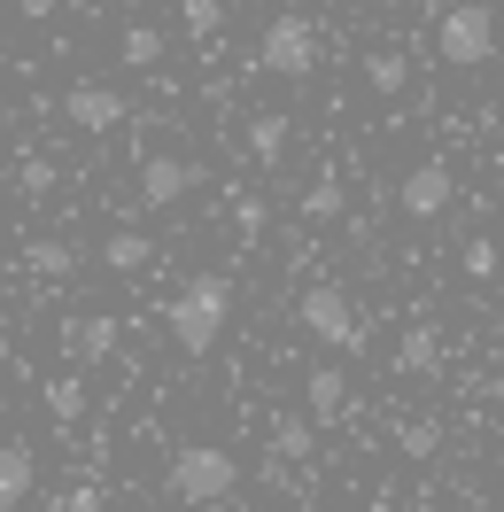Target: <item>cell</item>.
<instances>
[{"instance_id": "1", "label": "cell", "mask_w": 504, "mask_h": 512, "mask_svg": "<svg viewBox=\"0 0 504 512\" xmlns=\"http://www.w3.org/2000/svg\"><path fill=\"white\" fill-rule=\"evenodd\" d=\"M225 303H233V280L225 272H202V280H187V288L171 295V342L187 357H210L218 350V334H225Z\"/></svg>"}, {"instance_id": "2", "label": "cell", "mask_w": 504, "mask_h": 512, "mask_svg": "<svg viewBox=\"0 0 504 512\" xmlns=\"http://www.w3.org/2000/svg\"><path fill=\"white\" fill-rule=\"evenodd\" d=\"M233 481H241L233 450H218V443H187L179 458H171L163 489H171L179 505H218V497H233Z\"/></svg>"}, {"instance_id": "3", "label": "cell", "mask_w": 504, "mask_h": 512, "mask_svg": "<svg viewBox=\"0 0 504 512\" xmlns=\"http://www.w3.org/2000/svg\"><path fill=\"white\" fill-rule=\"evenodd\" d=\"M311 63H318L311 16H272L264 39H256V70H272V78H311Z\"/></svg>"}, {"instance_id": "4", "label": "cell", "mask_w": 504, "mask_h": 512, "mask_svg": "<svg viewBox=\"0 0 504 512\" xmlns=\"http://www.w3.org/2000/svg\"><path fill=\"white\" fill-rule=\"evenodd\" d=\"M295 319L311 326V342H326V350H365V326H357V311H349L342 288H303Z\"/></svg>"}, {"instance_id": "5", "label": "cell", "mask_w": 504, "mask_h": 512, "mask_svg": "<svg viewBox=\"0 0 504 512\" xmlns=\"http://www.w3.org/2000/svg\"><path fill=\"white\" fill-rule=\"evenodd\" d=\"M435 47L442 63H489L497 55V8H442Z\"/></svg>"}, {"instance_id": "6", "label": "cell", "mask_w": 504, "mask_h": 512, "mask_svg": "<svg viewBox=\"0 0 504 512\" xmlns=\"http://www.w3.org/2000/svg\"><path fill=\"white\" fill-rule=\"evenodd\" d=\"M396 202H404V218H442V210L458 202V179H450V163H411L404 187H396Z\"/></svg>"}, {"instance_id": "7", "label": "cell", "mask_w": 504, "mask_h": 512, "mask_svg": "<svg viewBox=\"0 0 504 512\" xmlns=\"http://www.w3.org/2000/svg\"><path fill=\"white\" fill-rule=\"evenodd\" d=\"M194 187H202V163H194V156H148V163H140V202H156V210L187 202Z\"/></svg>"}, {"instance_id": "8", "label": "cell", "mask_w": 504, "mask_h": 512, "mask_svg": "<svg viewBox=\"0 0 504 512\" xmlns=\"http://www.w3.org/2000/svg\"><path fill=\"white\" fill-rule=\"evenodd\" d=\"M63 117L78 132H117V125H125V94H117V86H70Z\"/></svg>"}, {"instance_id": "9", "label": "cell", "mask_w": 504, "mask_h": 512, "mask_svg": "<svg viewBox=\"0 0 504 512\" xmlns=\"http://www.w3.org/2000/svg\"><path fill=\"white\" fill-rule=\"evenodd\" d=\"M63 350L78 357V365L117 357V319H101V311H78V319H63Z\"/></svg>"}, {"instance_id": "10", "label": "cell", "mask_w": 504, "mask_h": 512, "mask_svg": "<svg viewBox=\"0 0 504 512\" xmlns=\"http://www.w3.org/2000/svg\"><path fill=\"white\" fill-rule=\"evenodd\" d=\"M24 497H32V450L0 443V512H24Z\"/></svg>"}, {"instance_id": "11", "label": "cell", "mask_w": 504, "mask_h": 512, "mask_svg": "<svg viewBox=\"0 0 504 512\" xmlns=\"http://www.w3.org/2000/svg\"><path fill=\"white\" fill-rule=\"evenodd\" d=\"M311 419H342V404H349V381H342V365H311Z\"/></svg>"}, {"instance_id": "12", "label": "cell", "mask_w": 504, "mask_h": 512, "mask_svg": "<svg viewBox=\"0 0 504 512\" xmlns=\"http://www.w3.org/2000/svg\"><path fill=\"white\" fill-rule=\"evenodd\" d=\"M101 264H109V272H148V264H156V241H148V233H109V241H101Z\"/></svg>"}, {"instance_id": "13", "label": "cell", "mask_w": 504, "mask_h": 512, "mask_svg": "<svg viewBox=\"0 0 504 512\" xmlns=\"http://www.w3.org/2000/svg\"><path fill=\"white\" fill-rule=\"evenodd\" d=\"M435 357H442L435 326H404V342H396V365H404V373H435Z\"/></svg>"}, {"instance_id": "14", "label": "cell", "mask_w": 504, "mask_h": 512, "mask_svg": "<svg viewBox=\"0 0 504 512\" xmlns=\"http://www.w3.org/2000/svg\"><path fill=\"white\" fill-rule=\"evenodd\" d=\"M249 156H256V163H280V156H287V117H272V109H264V117H249Z\"/></svg>"}, {"instance_id": "15", "label": "cell", "mask_w": 504, "mask_h": 512, "mask_svg": "<svg viewBox=\"0 0 504 512\" xmlns=\"http://www.w3.org/2000/svg\"><path fill=\"white\" fill-rule=\"evenodd\" d=\"M24 264H32L39 280H63L70 264H78V249L70 241H24Z\"/></svg>"}, {"instance_id": "16", "label": "cell", "mask_w": 504, "mask_h": 512, "mask_svg": "<svg viewBox=\"0 0 504 512\" xmlns=\"http://www.w3.org/2000/svg\"><path fill=\"white\" fill-rule=\"evenodd\" d=\"M47 412L63 419V427H70V419H86V381H78V373H63V381H47Z\"/></svg>"}, {"instance_id": "17", "label": "cell", "mask_w": 504, "mask_h": 512, "mask_svg": "<svg viewBox=\"0 0 504 512\" xmlns=\"http://www.w3.org/2000/svg\"><path fill=\"white\" fill-rule=\"evenodd\" d=\"M272 450H280L287 466H295V458H311V419H295V412L272 419Z\"/></svg>"}, {"instance_id": "18", "label": "cell", "mask_w": 504, "mask_h": 512, "mask_svg": "<svg viewBox=\"0 0 504 512\" xmlns=\"http://www.w3.org/2000/svg\"><path fill=\"white\" fill-rule=\"evenodd\" d=\"M303 218H318V225H326V218H342V179H334V171H326V179L303 194Z\"/></svg>"}, {"instance_id": "19", "label": "cell", "mask_w": 504, "mask_h": 512, "mask_svg": "<svg viewBox=\"0 0 504 512\" xmlns=\"http://www.w3.org/2000/svg\"><path fill=\"white\" fill-rule=\"evenodd\" d=\"M156 55H163V32H156V24H132V32H125V63H132V70H148Z\"/></svg>"}, {"instance_id": "20", "label": "cell", "mask_w": 504, "mask_h": 512, "mask_svg": "<svg viewBox=\"0 0 504 512\" xmlns=\"http://www.w3.org/2000/svg\"><path fill=\"white\" fill-rule=\"evenodd\" d=\"M497 272H504L497 241H466V280H497Z\"/></svg>"}, {"instance_id": "21", "label": "cell", "mask_w": 504, "mask_h": 512, "mask_svg": "<svg viewBox=\"0 0 504 512\" xmlns=\"http://www.w3.org/2000/svg\"><path fill=\"white\" fill-rule=\"evenodd\" d=\"M16 187H24V194H55V163H47V156H24V163H16Z\"/></svg>"}, {"instance_id": "22", "label": "cell", "mask_w": 504, "mask_h": 512, "mask_svg": "<svg viewBox=\"0 0 504 512\" xmlns=\"http://www.w3.org/2000/svg\"><path fill=\"white\" fill-rule=\"evenodd\" d=\"M179 16H187V32H194V39H210V32L225 24V8H218V0H187Z\"/></svg>"}, {"instance_id": "23", "label": "cell", "mask_w": 504, "mask_h": 512, "mask_svg": "<svg viewBox=\"0 0 504 512\" xmlns=\"http://www.w3.org/2000/svg\"><path fill=\"white\" fill-rule=\"evenodd\" d=\"M365 78H373V94H404V55H373Z\"/></svg>"}, {"instance_id": "24", "label": "cell", "mask_w": 504, "mask_h": 512, "mask_svg": "<svg viewBox=\"0 0 504 512\" xmlns=\"http://www.w3.org/2000/svg\"><path fill=\"white\" fill-rule=\"evenodd\" d=\"M396 443H404V458H435V450H442V435H435V427H419V419H411V427L396 435Z\"/></svg>"}, {"instance_id": "25", "label": "cell", "mask_w": 504, "mask_h": 512, "mask_svg": "<svg viewBox=\"0 0 504 512\" xmlns=\"http://www.w3.org/2000/svg\"><path fill=\"white\" fill-rule=\"evenodd\" d=\"M55 512H101V489H94V481H78V489L55 497Z\"/></svg>"}, {"instance_id": "26", "label": "cell", "mask_w": 504, "mask_h": 512, "mask_svg": "<svg viewBox=\"0 0 504 512\" xmlns=\"http://www.w3.org/2000/svg\"><path fill=\"white\" fill-rule=\"evenodd\" d=\"M233 233L256 241V233H264V202H233Z\"/></svg>"}, {"instance_id": "27", "label": "cell", "mask_w": 504, "mask_h": 512, "mask_svg": "<svg viewBox=\"0 0 504 512\" xmlns=\"http://www.w3.org/2000/svg\"><path fill=\"white\" fill-rule=\"evenodd\" d=\"M365 512H396V505H388V497H373V505H365Z\"/></svg>"}, {"instance_id": "28", "label": "cell", "mask_w": 504, "mask_h": 512, "mask_svg": "<svg viewBox=\"0 0 504 512\" xmlns=\"http://www.w3.org/2000/svg\"><path fill=\"white\" fill-rule=\"evenodd\" d=\"M0 365H8V334H0Z\"/></svg>"}]
</instances>
